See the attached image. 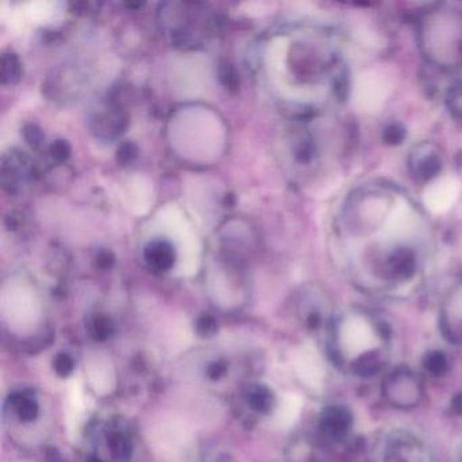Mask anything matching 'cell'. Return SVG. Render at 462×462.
Returning a JSON list of instances; mask_svg holds the SVG:
<instances>
[{"mask_svg":"<svg viewBox=\"0 0 462 462\" xmlns=\"http://www.w3.org/2000/svg\"><path fill=\"white\" fill-rule=\"evenodd\" d=\"M370 458L372 462H434L427 443L402 429L383 432L373 443Z\"/></svg>","mask_w":462,"mask_h":462,"instance_id":"277c9868","label":"cell"},{"mask_svg":"<svg viewBox=\"0 0 462 462\" xmlns=\"http://www.w3.org/2000/svg\"><path fill=\"white\" fill-rule=\"evenodd\" d=\"M337 232L354 282L380 294L415 282L431 242L423 208L388 183L353 191L342 205Z\"/></svg>","mask_w":462,"mask_h":462,"instance_id":"6da1fadb","label":"cell"},{"mask_svg":"<svg viewBox=\"0 0 462 462\" xmlns=\"http://www.w3.org/2000/svg\"><path fill=\"white\" fill-rule=\"evenodd\" d=\"M218 324L213 316L204 315L197 319L196 332L201 337H212L217 334Z\"/></svg>","mask_w":462,"mask_h":462,"instance_id":"ac0fdd59","label":"cell"},{"mask_svg":"<svg viewBox=\"0 0 462 462\" xmlns=\"http://www.w3.org/2000/svg\"><path fill=\"white\" fill-rule=\"evenodd\" d=\"M13 411L23 423H32L40 415V405L36 397L26 392H18L10 397Z\"/></svg>","mask_w":462,"mask_h":462,"instance_id":"8fae6325","label":"cell"},{"mask_svg":"<svg viewBox=\"0 0 462 462\" xmlns=\"http://www.w3.org/2000/svg\"><path fill=\"white\" fill-rule=\"evenodd\" d=\"M50 152L55 161L63 163V162H66L67 159L69 158V155H71V145H69V142H66V140H56V142L51 145Z\"/></svg>","mask_w":462,"mask_h":462,"instance_id":"ffe728a7","label":"cell"},{"mask_svg":"<svg viewBox=\"0 0 462 462\" xmlns=\"http://www.w3.org/2000/svg\"><path fill=\"white\" fill-rule=\"evenodd\" d=\"M75 369V362L72 356L67 353H59L58 356L53 358V370L59 377H69L72 374Z\"/></svg>","mask_w":462,"mask_h":462,"instance_id":"e0dca14e","label":"cell"},{"mask_svg":"<svg viewBox=\"0 0 462 462\" xmlns=\"http://www.w3.org/2000/svg\"><path fill=\"white\" fill-rule=\"evenodd\" d=\"M107 448L116 461L125 462L132 456V442L123 431H110L106 435Z\"/></svg>","mask_w":462,"mask_h":462,"instance_id":"4fadbf2b","label":"cell"},{"mask_svg":"<svg viewBox=\"0 0 462 462\" xmlns=\"http://www.w3.org/2000/svg\"><path fill=\"white\" fill-rule=\"evenodd\" d=\"M218 79H220L221 85L231 93H236L239 90V74L229 61H221L220 66H218Z\"/></svg>","mask_w":462,"mask_h":462,"instance_id":"2e32d148","label":"cell"},{"mask_svg":"<svg viewBox=\"0 0 462 462\" xmlns=\"http://www.w3.org/2000/svg\"><path fill=\"white\" fill-rule=\"evenodd\" d=\"M226 369H228V367H226V362H212V364H210L209 366H208V377H209L210 380L213 381L220 380V378H223L224 375H226Z\"/></svg>","mask_w":462,"mask_h":462,"instance_id":"7402d4cb","label":"cell"},{"mask_svg":"<svg viewBox=\"0 0 462 462\" xmlns=\"http://www.w3.org/2000/svg\"><path fill=\"white\" fill-rule=\"evenodd\" d=\"M421 369L431 378H442L450 372V358L439 348H431L421 356Z\"/></svg>","mask_w":462,"mask_h":462,"instance_id":"30bf717a","label":"cell"},{"mask_svg":"<svg viewBox=\"0 0 462 462\" xmlns=\"http://www.w3.org/2000/svg\"><path fill=\"white\" fill-rule=\"evenodd\" d=\"M247 402L251 410L266 415L272 412L275 407V394L267 385H253L247 393Z\"/></svg>","mask_w":462,"mask_h":462,"instance_id":"7c38bea8","label":"cell"},{"mask_svg":"<svg viewBox=\"0 0 462 462\" xmlns=\"http://www.w3.org/2000/svg\"><path fill=\"white\" fill-rule=\"evenodd\" d=\"M88 329H90L91 337L99 342H105L112 337L113 331H115V326L113 321L110 320L107 316L98 313V315L93 316L88 323Z\"/></svg>","mask_w":462,"mask_h":462,"instance_id":"9a60e30c","label":"cell"},{"mask_svg":"<svg viewBox=\"0 0 462 462\" xmlns=\"http://www.w3.org/2000/svg\"><path fill=\"white\" fill-rule=\"evenodd\" d=\"M137 153H139V150H137L136 144L131 142L123 143L117 151V161L121 164L132 163L137 158Z\"/></svg>","mask_w":462,"mask_h":462,"instance_id":"44dd1931","label":"cell"},{"mask_svg":"<svg viewBox=\"0 0 462 462\" xmlns=\"http://www.w3.org/2000/svg\"><path fill=\"white\" fill-rule=\"evenodd\" d=\"M450 410L453 411L454 415L462 416V393L456 394L451 399Z\"/></svg>","mask_w":462,"mask_h":462,"instance_id":"cb8c5ba5","label":"cell"},{"mask_svg":"<svg viewBox=\"0 0 462 462\" xmlns=\"http://www.w3.org/2000/svg\"><path fill=\"white\" fill-rule=\"evenodd\" d=\"M327 353L339 372L351 377H374L391 361V328L365 308H347L334 315L327 327Z\"/></svg>","mask_w":462,"mask_h":462,"instance_id":"7a4b0ae2","label":"cell"},{"mask_svg":"<svg viewBox=\"0 0 462 462\" xmlns=\"http://www.w3.org/2000/svg\"><path fill=\"white\" fill-rule=\"evenodd\" d=\"M381 394L389 407L397 411H411L423 402L426 386L421 374L411 367L400 365L383 375Z\"/></svg>","mask_w":462,"mask_h":462,"instance_id":"5b68a950","label":"cell"},{"mask_svg":"<svg viewBox=\"0 0 462 462\" xmlns=\"http://www.w3.org/2000/svg\"><path fill=\"white\" fill-rule=\"evenodd\" d=\"M23 137H25L26 143H28L31 147L37 148L44 143L45 134L42 132V128L34 125V124H29L23 128Z\"/></svg>","mask_w":462,"mask_h":462,"instance_id":"d6986e66","label":"cell"},{"mask_svg":"<svg viewBox=\"0 0 462 462\" xmlns=\"http://www.w3.org/2000/svg\"><path fill=\"white\" fill-rule=\"evenodd\" d=\"M145 263L156 273H166L174 266L175 250L171 243L163 239H155L144 248Z\"/></svg>","mask_w":462,"mask_h":462,"instance_id":"9c48e42d","label":"cell"},{"mask_svg":"<svg viewBox=\"0 0 462 462\" xmlns=\"http://www.w3.org/2000/svg\"><path fill=\"white\" fill-rule=\"evenodd\" d=\"M96 261L97 266H98L99 269L106 270L110 269V267L115 264L116 258L110 251H101V253L97 255Z\"/></svg>","mask_w":462,"mask_h":462,"instance_id":"603a6c76","label":"cell"},{"mask_svg":"<svg viewBox=\"0 0 462 462\" xmlns=\"http://www.w3.org/2000/svg\"><path fill=\"white\" fill-rule=\"evenodd\" d=\"M458 183L450 177H435L427 185L426 205L430 209L442 210L450 207L458 193Z\"/></svg>","mask_w":462,"mask_h":462,"instance_id":"ba28073f","label":"cell"},{"mask_svg":"<svg viewBox=\"0 0 462 462\" xmlns=\"http://www.w3.org/2000/svg\"><path fill=\"white\" fill-rule=\"evenodd\" d=\"M416 42L427 64L451 72L462 67V12L448 5H437L419 15Z\"/></svg>","mask_w":462,"mask_h":462,"instance_id":"3957f363","label":"cell"},{"mask_svg":"<svg viewBox=\"0 0 462 462\" xmlns=\"http://www.w3.org/2000/svg\"><path fill=\"white\" fill-rule=\"evenodd\" d=\"M354 429V413L347 405L329 404L320 411L318 419V437L328 446L342 445Z\"/></svg>","mask_w":462,"mask_h":462,"instance_id":"52a82bcc","label":"cell"},{"mask_svg":"<svg viewBox=\"0 0 462 462\" xmlns=\"http://www.w3.org/2000/svg\"><path fill=\"white\" fill-rule=\"evenodd\" d=\"M438 329L446 342L462 346V277L443 294L438 310Z\"/></svg>","mask_w":462,"mask_h":462,"instance_id":"8992f818","label":"cell"},{"mask_svg":"<svg viewBox=\"0 0 462 462\" xmlns=\"http://www.w3.org/2000/svg\"><path fill=\"white\" fill-rule=\"evenodd\" d=\"M0 77L4 85H14L23 77V63L15 53L5 52L0 61Z\"/></svg>","mask_w":462,"mask_h":462,"instance_id":"5bb4252c","label":"cell"}]
</instances>
